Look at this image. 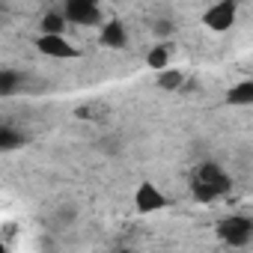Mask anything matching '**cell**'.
I'll return each mask as SVG.
<instances>
[{
  "label": "cell",
  "mask_w": 253,
  "mask_h": 253,
  "mask_svg": "<svg viewBox=\"0 0 253 253\" xmlns=\"http://www.w3.org/2000/svg\"><path fill=\"white\" fill-rule=\"evenodd\" d=\"M101 45L104 48H125V42H128V33H125V24L119 18H110L101 24V33H98Z\"/></svg>",
  "instance_id": "52a82bcc"
},
{
  "label": "cell",
  "mask_w": 253,
  "mask_h": 253,
  "mask_svg": "<svg viewBox=\"0 0 253 253\" xmlns=\"http://www.w3.org/2000/svg\"><path fill=\"white\" fill-rule=\"evenodd\" d=\"M36 48L45 54V57H54V60H75L81 51L63 36V33H42L36 39Z\"/></svg>",
  "instance_id": "277c9868"
},
{
  "label": "cell",
  "mask_w": 253,
  "mask_h": 253,
  "mask_svg": "<svg viewBox=\"0 0 253 253\" xmlns=\"http://www.w3.org/2000/svg\"><path fill=\"white\" fill-rule=\"evenodd\" d=\"M24 143V134H18L12 125H0V149L3 152H12L15 146Z\"/></svg>",
  "instance_id": "8fae6325"
},
{
  "label": "cell",
  "mask_w": 253,
  "mask_h": 253,
  "mask_svg": "<svg viewBox=\"0 0 253 253\" xmlns=\"http://www.w3.org/2000/svg\"><path fill=\"white\" fill-rule=\"evenodd\" d=\"M66 18L72 21V24H78V27H92V24H98L101 21V9H98V3H75V0H66Z\"/></svg>",
  "instance_id": "8992f818"
},
{
  "label": "cell",
  "mask_w": 253,
  "mask_h": 253,
  "mask_svg": "<svg viewBox=\"0 0 253 253\" xmlns=\"http://www.w3.org/2000/svg\"><path fill=\"white\" fill-rule=\"evenodd\" d=\"M134 206H137V211L152 214V211H161V209L167 206V197H164V191H161L155 182H143V185L134 191Z\"/></svg>",
  "instance_id": "5b68a950"
},
{
  "label": "cell",
  "mask_w": 253,
  "mask_h": 253,
  "mask_svg": "<svg viewBox=\"0 0 253 253\" xmlns=\"http://www.w3.org/2000/svg\"><path fill=\"white\" fill-rule=\"evenodd\" d=\"M229 188H232L229 173L214 161H203L191 176V197L197 203H214L217 197L229 194Z\"/></svg>",
  "instance_id": "6da1fadb"
},
{
  "label": "cell",
  "mask_w": 253,
  "mask_h": 253,
  "mask_svg": "<svg viewBox=\"0 0 253 253\" xmlns=\"http://www.w3.org/2000/svg\"><path fill=\"white\" fill-rule=\"evenodd\" d=\"M217 235L229 247H244L253 238V220L244 217V214H229V217H223L217 223Z\"/></svg>",
  "instance_id": "7a4b0ae2"
},
{
  "label": "cell",
  "mask_w": 253,
  "mask_h": 253,
  "mask_svg": "<svg viewBox=\"0 0 253 253\" xmlns=\"http://www.w3.org/2000/svg\"><path fill=\"white\" fill-rule=\"evenodd\" d=\"M167 63H170V48H167V45H155V48L146 54V66L155 69V72L167 69Z\"/></svg>",
  "instance_id": "4fadbf2b"
},
{
  "label": "cell",
  "mask_w": 253,
  "mask_h": 253,
  "mask_svg": "<svg viewBox=\"0 0 253 253\" xmlns=\"http://www.w3.org/2000/svg\"><path fill=\"white\" fill-rule=\"evenodd\" d=\"M66 24H69L66 12H48V15L39 21L42 33H63V30H66Z\"/></svg>",
  "instance_id": "7c38bea8"
},
{
  "label": "cell",
  "mask_w": 253,
  "mask_h": 253,
  "mask_svg": "<svg viewBox=\"0 0 253 253\" xmlns=\"http://www.w3.org/2000/svg\"><path fill=\"white\" fill-rule=\"evenodd\" d=\"M182 84H185V75H182L179 69H161V72H158V86H161V89L173 92V89H179Z\"/></svg>",
  "instance_id": "9c48e42d"
},
{
  "label": "cell",
  "mask_w": 253,
  "mask_h": 253,
  "mask_svg": "<svg viewBox=\"0 0 253 253\" xmlns=\"http://www.w3.org/2000/svg\"><path fill=\"white\" fill-rule=\"evenodd\" d=\"M75 3H98V0H75Z\"/></svg>",
  "instance_id": "9a60e30c"
},
{
  "label": "cell",
  "mask_w": 253,
  "mask_h": 253,
  "mask_svg": "<svg viewBox=\"0 0 253 253\" xmlns=\"http://www.w3.org/2000/svg\"><path fill=\"white\" fill-rule=\"evenodd\" d=\"M226 104H238V107H247L253 104V81H238L226 89Z\"/></svg>",
  "instance_id": "ba28073f"
},
{
  "label": "cell",
  "mask_w": 253,
  "mask_h": 253,
  "mask_svg": "<svg viewBox=\"0 0 253 253\" xmlns=\"http://www.w3.org/2000/svg\"><path fill=\"white\" fill-rule=\"evenodd\" d=\"M155 33H158V36H170V33H173V24H170V21H158V24H155Z\"/></svg>",
  "instance_id": "5bb4252c"
},
{
  "label": "cell",
  "mask_w": 253,
  "mask_h": 253,
  "mask_svg": "<svg viewBox=\"0 0 253 253\" xmlns=\"http://www.w3.org/2000/svg\"><path fill=\"white\" fill-rule=\"evenodd\" d=\"M18 84H21V75H18V72H12V69H3V72H0V95H3V98L15 95V92H18Z\"/></svg>",
  "instance_id": "30bf717a"
},
{
  "label": "cell",
  "mask_w": 253,
  "mask_h": 253,
  "mask_svg": "<svg viewBox=\"0 0 253 253\" xmlns=\"http://www.w3.org/2000/svg\"><path fill=\"white\" fill-rule=\"evenodd\" d=\"M235 15H238V3L235 0H217L211 3L203 15V24L211 30V33H226L232 24H235Z\"/></svg>",
  "instance_id": "3957f363"
}]
</instances>
